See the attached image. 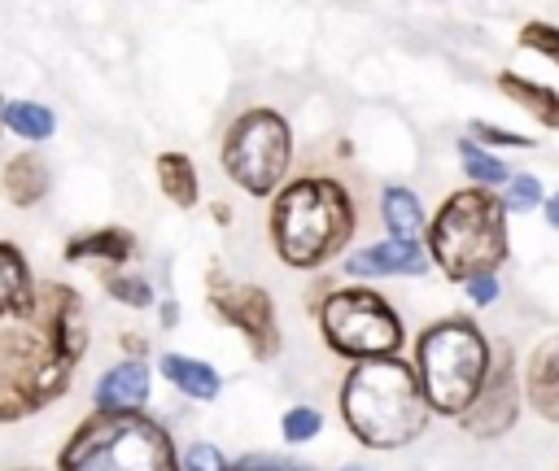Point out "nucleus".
Listing matches in <instances>:
<instances>
[{"mask_svg":"<svg viewBox=\"0 0 559 471\" xmlns=\"http://www.w3.org/2000/svg\"><path fill=\"white\" fill-rule=\"evenodd\" d=\"M157 323H162V327H175V323H179V305H175V301H162V305H157Z\"/></svg>","mask_w":559,"mask_h":471,"instance_id":"obj_32","label":"nucleus"},{"mask_svg":"<svg viewBox=\"0 0 559 471\" xmlns=\"http://www.w3.org/2000/svg\"><path fill=\"white\" fill-rule=\"evenodd\" d=\"M524 410V384H520V362L511 345H493V366L485 388L476 392V401L467 406V414L459 419V427L472 440H498L520 423Z\"/></svg>","mask_w":559,"mask_h":471,"instance_id":"obj_10","label":"nucleus"},{"mask_svg":"<svg viewBox=\"0 0 559 471\" xmlns=\"http://www.w3.org/2000/svg\"><path fill=\"white\" fill-rule=\"evenodd\" d=\"M153 392V366L148 358H118L105 366L92 384V410L96 414H144Z\"/></svg>","mask_w":559,"mask_h":471,"instance_id":"obj_12","label":"nucleus"},{"mask_svg":"<svg viewBox=\"0 0 559 471\" xmlns=\"http://www.w3.org/2000/svg\"><path fill=\"white\" fill-rule=\"evenodd\" d=\"M179 471H231V458L214 440H192L179 454Z\"/></svg>","mask_w":559,"mask_h":471,"instance_id":"obj_26","label":"nucleus"},{"mask_svg":"<svg viewBox=\"0 0 559 471\" xmlns=\"http://www.w3.org/2000/svg\"><path fill=\"white\" fill-rule=\"evenodd\" d=\"M66 262H100L109 270H127V262L135 257V235L127 227H92L66 240L61 249Z\"/></svg>","mask_w":559,"mask_h":471,"instance_id":"obj_14","label":"nucleus"},{"mask_svg":"<svg viewBox=\"0 0 559 471\" xmlns=\"http://www.w3.org/2000/svg\"><path fill=\"white\" fill-rule=\"evenodd\" d=\"M336 471H371V467H362V462H345V467H336Z\"/></svg>","mask_w":559,"mask_h":471,"instance_id":"obj_35","label":"nucleus"},{"mask_svg":"<svg viewBox=\"0 0 559 471\" xmlns=\"http://www.w3.org/2000/svg\"><path fill=\"white\" fill-rule=\"evenodd\" d=\"M498 92H502L507 100H515L528 118H537L542 126L559 131V92H555V87L533 83V78H524V74H515V70H498Z\"/></svg>","mask_w":559,"mask_h":471,"instance_id":"obj_19","label":"nucleus"},{"mask_svg":"<svg viewBox=\"0 0 559 471\" xmlns=\"http://www.w3.org/2000/svg\"><path fill=\"white\" fill-rule=\"evenodd\" d=\"M92 345L74 283L39 279L31 314L0 323V423H22L66 397Z\"/></svg>","mask_w":559,"mask_h":471,"instance_id":"obj_1","label":"nucleus"},{"mask_svg":"<svg viewBox=\"0 0 559 471\" xmlns=\"http://www.w3.org/2000/svg\"><path fill=\"white\" fill-rule=\"evenodd\" d=\"M380 222H384L389 240H406V244H419L424 231H428V214H424L419 196L406 183H384L380 188Z\"/></svg>","mask_w":559,"mask_h":471,"instance_id":"obj_18","label":"nucleus"},{"mask_svg":"<svg viewBox=\"0 0 559 471\" xmlns=\"http://www.w3.org/2000/svg\"><path fill=\"white\" fill-rule=\"evenodd\" d=\"M153 174H157L162 196H166L175 209H192V205L201 201V179H197V166H192L188 153H157Z\"/></svg>","mask_w":559,"mask_h":471,"instance_id":"obj_20","label":"nucleus"},{"mask_svg":"<svg viewBox=\"0 0 559 471\" xmlns=\"http://www.w3.org/2000/svg\"><path fill=\"white\" fill-rule=\"evenodd\" d=\"M231 471H319L301 458H284V454H266V449H249L240 458H231Z\"/></svg>","mask_w":559,"mask_h":471,"instance_id":"obj_28","label":"nucleus"},{"mask_svg":"<svg viewBox=\"0 0 559 471\" xmlns=\"http://www.w3.org/2000/svg\"><path fill=\"white\" fill-rule=\"evenodd\" d=\"M57 471H179V454L153 414L92 410L57 449Z\"/></svg>","mask_w":559,"mask_h":471,"instance_id":"obj_6","label":"nucleus"},{"mask_svg":"<svg viewBox=\"0 0 559 471\" xmlns=\"http://www.w3.org/2000/svg\"><path fill=\"white\" fill-rule=\"evenodd\" d=\"M459 166H463V174H467V183L472 188H502L507 179H511V170H507V161L502 157H493L485 144H476L472 135H463L459 140Z\"/></svg>","mask_w":559,"mask_h":471,"instance_id":"obj_22","label":"nucleus"},{"mask_svg":"<svg viewBox=\"0 0 559 471\" xmlns=\"http://www.w3.org/2000/svg\"><path fill=\"white\" fill-rule=\"evenodd\" d=\"M35 292H39V279H35L26 253L17 244L0 240V323L17 318V314H31Z\"/></svg>","mask_w":559,"mask_h":471,"instance_id":"obj_16","label":"nucleus"},{"mask_svg":"<svg viewBox=\"0 0 559 471\" xmlns=\"http://www.w3.org/2000/svg\"><path fill=\"white\" fill-rule=\"evenodd\" d=\"M542 209H546V222H550V227H555V231H559V192H550V196H546V205H542Z\"/></svg>","mask_w":559,"mask_h":471,"instance_id":"obj_33","label":"nucleus"},{"mask_svg":"<svg viewBox=\"0 0 559 471\" xmlns=\"http://www.w3.org/2000/svg\"><path fill=\"white\" fill-rule=\"evenodd\" d=\"M314 323L323 345L345 358V362H380V358H402L406 327L393 301L367 283H345V288H323L314 301Z\"/></svg>","mask_w":559,"mask_h":471,"instance_id":"obj_7","label":"nucleus"},{"mask_svg":"<svg viewBox=\"0 0 559 471\" xmlns=\"http://www.w3.org/2000/svg\"><path fill=\"white\" fill-rule=\"evenodd\" d=\"M432 257L424 244H406V240H371L362 249H349L341 257V270L349 279H415L428 275Z\"/></svg>","mask_w":559,"mask_h":471,"instance_id":"obj_11","label":"nucleus"},{"mask_svg":"<svg viewBox=\"0 0 559 471\" xmlns=\"http://www.w3.org/2000/svg\"><path fill=\"white\" fill-rule=\"evenodd\" d=\"M0 126L13 131V135L26 140V144H44V140L57 131V113H52L48 105H39V100H4Z\"/></svg>","mask_w":559,"mask_h":471,"instance_id":"obj_21","label":"nucleus"},{"mask_svg":"<svg viewBox=\"0 0 559 471\" xmlns=\"http://www.w3.org/2000/svg\"><path fill=\"white\" fill-rule=\"evenodd\" d=\"M459 288H463V297H467L472 305H493V301L502 297L498 275H472V279H463Z\"/></svg>","mask_w":559,"mask_h":471,"instance_id":"obj_30","label":"nucleus"},{"mask_svg":"<svg viewBox=\"0 0 559 471\" xmlns=\"http://www.w3.org/2000/svg\"><path fill=\"white\" fill-rule=\"evenodd\" d=\"M13 471H39V467H13Z\"/></svg>","mask_w":559,"mask_h":471,"instance_id":"obj_36","label":"nucleus"},{"mask_svg":"<svg viewBox=\"0 0 559 471\" xmlns=\"http://www.w3.org/2000/svg\"><path fill=\"white\" fill-rule=\"evenodd\" d=\"M0 109H4V100H0Z\"/></svg>","mask_w":559,"mask_h":471,"instance_id":"obj_37","label":"nucleus"},{"mask_svg":"<svg viewBox=\"0 0 559 471\" xmlns=\"http://www.w3.org/2000/svg\"><path fill=\"white\" fill-rule=\"evenodd\" d=\"M118 345H122V358H144V353H148V340L135 336V331H122Z\"/></svg>","mask_w":559,"mask_h":471,"instance_id":"obj_31","label":"nucleus"},{"mask_svg":"<svg viewBox=\"0 0 559 471\" xmlns=\"http://www.w3.org/2000/svg\"><path fill=\"white\" fill-rule=\"evenodd\" d=\"M336 410L345 432L362 449H406L428 432V401L406 358L349 362L336 384Z\"/></svg>","mask_w":559,"mask_h":471,"instance_id":"obj_3","label":"nucleus"},{"mask_svg":"<svg viewBox=\"0 0 559 471\" xmlns=\"http://www.w3.org/2000/svg\"><path fill=\"white\" fill-rule=\"evenodd\" d=\"M210 214H214V222H218V227H227V222H231V209H227L223 201H214V205H210Z\"/></svg>","mask_w":559,"mask_h":471,"instance_id":"obj_34","label":"nucleus"},{"mask_svg":"<svg viewBox=\"0 0 559 471\" xmlns=\"http://www.w3.org/2000/svg\"><path fill=\"white\" fill-rule=\"evenodd\" d=\"M105 292H109L118 305H127V310H148V305H157L153 283H148L144 275H135V270H105Z\"/></svg>","mask_w":559,"mask_h":471,"instance_id":"obj_23","label":"nucleus"},{"mask_svg":"<svg viewBox=\"0 0 559 471\" xmlns=\"http://www.w3.org/2000/svg\"><path fill=\"white\" fill-rule=\"evenodd\" d=\"M218 161L236 188H245L258 201H271L284 188V174L293 166V131H288L284 113L266 109V105L236 113L223 135Z\"/></svg>","mask_w":559,"mask_h":471,"instance_id":"obj_8","label":"nucleus"},{"mask_svg":"<svg viewBox=\"0 0 559 471\" xmlns=\"http://www.w3.org/2000/svg\"><path fill=\"white\" fill-rule=\"evenodd\" d=\"M493 366V340L472 314H445L419 327L411 345V371L437 419H463Z\"/></svg>","mask_w":559,"mask_h":471,"instance_id":"obj_4","label":"nucleus"},{"mask_svg":"<svg viewBox=\"0 0 559 471\" xmlns=\"http://www.w3.org/2000/svg\"><path fill=\"white\" fill-rule=\"evenodd\" d=\"M157 375L188 401H214L223 392V375L205 362V358H192V353H179V349H166L157 358Z\"/></svg>","mask_w":559,"mask_h":471,"instance_id":"obj_15","label":"nucleus"},{"mask_svg":"<svg viewBox=\"0 0 559 471\" xmlns=\"http://www.w3.org/2000/svg\"><path fill=\"white\" fill-rule=\"evenodd\" d=\"M0 183H4L9 205L31 209V205H39V201L48 196V188H52V170H48L44 153H13V157L4 161Z\"/></svg>","mask_w":559,"mask_h":471,"instance_id":"obj_17","label":"nucleus"},{"mask_svg":"<svg viewBox=\"0 0 559 471\" xmlns=\"http://www.w3.org/2000/svg\"><path fill=\"white\" fill-rule=\"evenodd\" d=\"M205 301L245 340L253 362H275L280 358L284 331H280L275 301H271V292L262 283H245V279H231L223 266H210L205 270Z\"/></svg>","mask_w":559,"mask_h":471,"instance_id":"obj_9","label":"nucleus"},{"mask_svg":"<svg viewBox=\"0 0 559 471\" xmlns=\"http://www.w3.org/2000/svg\"><path fill=\"white\" fill-rule=\"evenodd\" d=\"M520 44L533 48L537 57H546L550 65H559V26L555 22H542V17L537 22H524L520 26Z\"/></svg>","mask_w":559,"mask_h":471,"instance_id":"obj_27","label":"nucleus"},{"mask_svg":"<svg viewBox=\"0 0 559 471\" xmlns=\"http://www.w3.org/2000/svg\"><path fill=\"white\" fill-rule=\"evenodd\" d=\"M467 135H472L476 144H489V148H528V144H533V140H524V135L502 131V126H489V122H472Z\"/></svg>","mask_w":559,"mask_h":471,"instance_id":"obj_29","label":"nucleus"},{"mask_svg":"<svg viewBox=\"0 0 559 471\" xmlns=\"http://www.w3.org/2000/svg\"><path fill=\"white\" fill-rule=\"evenodd\" d=\"M520 384H524V406L537 419L559 423V331L533 345V353L524 358Z\"/></svg>","mask_w":559,"mask_h":471,"instance_id":"obj_13","label":"nucleus"},{"mask_svg":"<svg viewBox=\"0 0 559 471\" xmlns=\"http://www.w3.org/2000/svg\"><path fill=\"white\" fill-rule=\"evenodd\" d=\"M271 249L288 270H323L332 257L349 253L358 231V205L349 188L332 174L288 179L266 209Z\"/></svg>","mask_w":559,"mask_h":471,"instance_id":"obj_2","label":"nucleus"},{"mask_svg":"<svg viewBox=\"0 0 559 471\" xmlns=\"http://www.w3.org/2000/svg\"><path fill=\"white\" fill-rule=\"evenodd\" d=\"M502 209L507 214H528V209H542L546 205V188H542V179L537 174H511L507 179V188H502Z\"/></svg>","mask_w":559,"mask_h":471,"instance_id":"obj_25","label":"nucleus"},{"mask_svg":"<svg viewBox=\"0 0 559 471\" xmlns=\"http://www.w3.org/2000/svg\"><path fill=\"white\" fill-rule=\"evenodd\" d=\"M319 432H323V410L310 406V401H297V406H288L280 414V436L288 445H310Z\"/></svg>","mask_w":559,"mask_h":471,"instance_id":"obj_24","label":"nucleus"},{"mask_svg":"<svg viewBox=\"0 0 559 471\" xmlns=\"http://www.w3.org/2000/svg\"><path fill=\"white\" fill-rule=\"evenodd\" d=\"M424 249L450 283H463L472 275H498L502 262L511 257L507 209H502L498 192H489V188L450 192L437 205V214L428 218Z\"/></svg>","mask_w":559,"mask_h":471,"instance_id":"obj_5","label":"nucleus"}]
</instances>
